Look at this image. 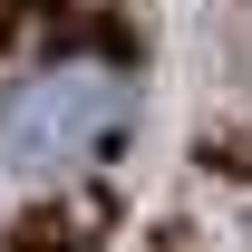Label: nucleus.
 <instances>
[{"label": "nucleus", "instance_id": "f03ea898", "mask_svg": "<svg viewBox=\"0 0 252 252\" xmlns=\"http://www.w3.org/2000/svg\"><path fill=\"white\" fill-rule=\"evenodd\" d=\"M97 233H107V204H39L10 233V252H97Z\"/></svg>", "mask_w": 252, "mask_h": 252}, {"label": "nucleus", "instance_id": "f257e3e1", "mask_svg": "<svg viewBox=\"0 0 252 252\" xmlns=\"http://www.w3.org/2000/svg\"><path fill=\"white\" fill-rule=\"evenodd\" d=\"M117 126H126V68H107V59H59V68H39L30 88L0 97V165L59 175V165L97 156Z\"/></svg>", "mask_w": 252, "mask_h": 252}, {"label": "nucleus", "instance_id": "7ed1b4c3", "mask_svg": "<svg viewBox=\"0 0 252 252\" xmlns=\"http://www.w3.org/2000/svg\"><path fill=\"white\" fill-rule=\"evenodd\" d=\"M39 10H49V0H0V30H30Z\"/></svg>", "mask_w": 252, "mask_h": 252}]
</instances>
